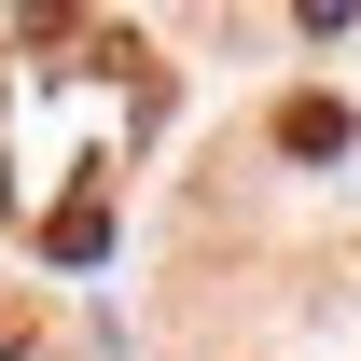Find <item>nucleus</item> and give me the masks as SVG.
I'll return each instance as SVG.
<instances>
[{
	"instance_id": "f257e3e1",
	"label": "nucleus",
	"mask_w": 361,
	"mask_h": 361,
	"mask_svg": "<svg viewBox=\"0 0 361 361\" xmlns=\"http://www.w3.org/2000/svg\"><path fill=\"white\" fill-rule=\"evenodd\" d=\"M278 153H292V167H334V153H348V97H292V111H278Z\"/></svg>"
},
{
	"instance_id": "f03ea898",
	"label": "nucleus",
	"mask_w": 361,
	"mask_h": 361,
	"mask_svg": "<svg viewBox=\"0 0 361 361\" xmlns=\"http://www.w3.org/2000/svg\"><path fill=\"white\" fill-rule=\"evenodd\" d=\"M42 250H56V264H97V250H111V209H97V195H70V209L42 223Z\"/></svg>"
}]
</instances>
